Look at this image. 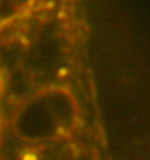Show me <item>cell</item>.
Listing matches in <instances>:
<instances>
[{"label": "cell", "mask_w": 150, "mask_h": 160, "mask_svg": "<svg viewBox=\"0 0 150 160\" xmlns=\"http://www.w3.org/2000/svg\"><path fill=\"white\" fill-rule=\"evenodd\" d=\"M22 160H38L37 156L32 153H27L23 155Z\"/></svg>", "instance_id": "6da1fadb"}]
</instances>
